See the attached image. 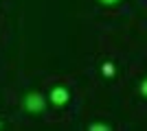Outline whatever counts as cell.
<instances>
[{
	"mask_svg": "<svg viewBox=\"0 0 147 131\" xmlns=\"http://www.w3.org/2000/svg\"><path fill=\"white\" fill-rule=\"evenodd\" d=\"M114 72H117V68H114L112 61H105L103 66H101V74L103 76H114Z\"/></svg>",
	"mask_w": 147,
	"mask_h": 131,
	"instance_id": "obj_3",
	"label": "cell"
},
{
	"mask_svg": "<svg viewBox=\"0 0 147 131\" xmlns=\"http://www.w3.org/2000/svg\"><path fill=\"white\" fill-rule=\"evenodd\" d=\"M141 92H143V96H147V81H143V85H141Z\"/></svg>",
	"mask_w": 147,
	"mask_h": 131,
	"instance_id": "obj_6",
	"label": "cell"
},
{
	"mask_svg": "<svg viewBox=\"0 0 147 131\" xmlns=\"http://www.w3.org/2000/svg\"><path fill=\"white\" fill-rule=\"evenodd\" d=\"M22 109L26 114H44L46 112V107L51 105L49 103V96H44L42 92H35V90H31L22 96Z\"/></svg>",
	"mask_w": 147,
	"mask_h": 131,
	"instance_id": "obj_1",
	"label": "cell"
},
{
	"mask_svg": "<svg viewBox=\"0 0 147 131\" xmlns=\"http://www.w3.org/2000/svg\"><path fill=\"white\" fill-rule=\"evenodd\" d=\"M90 131H110V125H103V122H92Z\"/></svg>",
	"mask_w": 147,
	"mask_h": 131,
	"instance_id": "obj_4",
	"label": "cell"
},
{
	"mask_svg": "<svg viewBox=\"0 0 147 131\" xmlns=\"http://www.w3.org/2000/svg\"><path fill=\"white\" fill-rule=\"evenodd\" d=\"M101 5H105V7H112V5H119L121 0H99Z\"/></svg>",
	"mask_w": 147,
	"mask_h": 131,
	"instance_id": "obj_5",
	"label": "cell"
},
{
	"mask_svg": "<svg viewBox=\"0 0 147 131\" xmlns=\"http://www.w3.org/2000/svg\"><path fill=\"white\" fill-rule=\"evenodd\" d=\"M0 127H2V122H0Z\"/></svg>",
	"mask_w": 147,
	"mask_h": 131,
	"instance_id": "obj_7",
	"label": "cell"
},
{
	"mask_svg": "<svg viewBox=\"0 0 147 131\" xmlns=\"http://www.w3.org/2000/svg\"><path fill=\"white\" fill-rule=\"evenodd\" d=\"M70 100V90L66 85H53L49 92V103L53 107H66Z\"/></svg>",
	"mask_w": 147,
	"mask_h": 131,
	"instance_id": "obj_2",
	"label": "cell"
}]
</instances>
